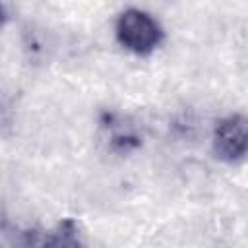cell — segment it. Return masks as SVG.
<instances>
[{
  "mask_svg": "<svg viewBox=\"0 0 248 248\" xmlns=\"http://www.w3.org/2000/svg\"><path fill=\"white\" fill-rule=\"evenodd\" d=\"M163 37L165 33L159 21L143 10L128 8L116 19V39L126 50L134 54H151L161 45Z\"/></svg>",
  "mask_w": 248,
  "mask_h": 248,
  "instance_id": "1",
  "label": "cell"
},
{
  "mask_svg": "<svg viewBox=\"0 0 248 248\" xmlns=\"http://www.w3.org/2000/svg\"><path fill=\"white\" fill-rule=\"evenodd\" d=\"M213 151L225 163L242 161L246 155V118L242 114H231L213 130Z\"/></svg>",
  "mask_w": 248,
  "mask_h": 248,
  "instance_id": "2",
  "label": "cell"
},
{
  "mask_svg": "<svg viewBox=\"0 0 248 248\" xmlns=\"http://www.w3.org/2000/svg\"><path fill=\"white\" fill-rule=\"evenodd\" d=\"M101 130L105 132V140L108 143L110 151L116 153H128L134 147L140 145V136L130 124H124V120L112 112L103 114L101 118Z\"/></svg>",
  "mask_w": 248,
  "mask_h": 248,
  "instance_id": "3",
  "label": "cell"
},
{
  "mask_svg": "<svg viewBox=\"0 0 248 248\" xmlns=\"http://www.w3.org/2000/svg\"><path fill=\"white\" fill-rule=\"evenodd\" d=\"M41 248H83V238L78 223L72 217L56 223V227L41 242Z\"/></svg>",
  "mask_w": 248,
  "mask_h": 248,
  "instance_id": "4",
  "label": "cell"
},
{
  "mask_svg": "<svg viewBox=\"0 0 248 248\" xmlns=\"http://www.w3.org/2000/svg\"><path fill=\"white\" fill-rule=\"evenodd\" d=\"M0 248H41L39 232L37 231H31V229L10 227L2 234Z\"/></svg>",
  "mask_w": 248,
  "mask_h": 248,
  "instance_id": "5",
  "label": "cell"
}]
</instances>
